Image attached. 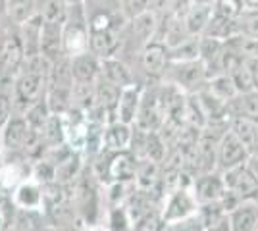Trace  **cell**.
Instances as JSON below:
<instances>
[{"label":"cell","instance_id":"5bb4252c","mask_svg":"<svg viewBox=\"0 0 258 231\" xmlns=\"http://www.w3.org/2000/svg\"><path fill=\"white\" fill-rule=\"evenodd\" d=\"M143 89L145 87L139 83H131V85L119 89V99L116 104V120L123 121V123H135L141 99H143Z\"/></svg>","mask_w":258,"mask_h":231},{"label":"cell","instance_id":"30bf717a","mask_svg":"<svg viewBox=\"0 0 258 231\" xmlns=\"http://www.w3.org/2000/svg\"><path fill=\"white\" fill-rule=\"evenodd\" d=\"M135 172H137V156L131 150L110 152V160L106 164V183L110 181L135 183Z\"/></svg>","mask_w":258,"mask_h":231},{"label":"cell","instance_id":"83f0119b","mask_svg":"<svg viewBox=\"0 0 258 231\" xmlns=\"http://www.w3.org/2000/svg\"><path fill=\"white\" fill-rule=\"evenodd\" d=\"M81 154L83 152L72 150L60 164H56V181H60V183H74L76 181L79 174L83 172Z\"/></svg>","mask_w":258,"mask_h":231},{"label":"cell","instance_id":"8fae6325","mask_svg":"<svg viewBox=\"0 0 258 231\" xmlns=\"http://www.w3.org/2000/svg\"><path fill=\"white\" fill-rule=\"evenodd\" d=\"M12 204L18 210H43V185L39 181H35L33 177L23 179L22 183L12 191Z\"/></svg>","mask_w":258,"mask_h":231},{"label":"cell","instance_id":"6da1fadb","mask_svg":"<svg viewBox=\"0 0 258 231\" xmlns=\"http://www.w3.org/2000/svg\"><path fill=\"white\" fill-rule=\"evenodd\" d=\"M64 54L77 56L89 50V14L83 4H72L68 8V18L62 27Z\"/></svg>","mask_w":258,"mask_h":231},{"label":"cell","instance_id":"f546056e","mask_svg":"<svg viewBox=\"0 0 258 231\" xmlns=\"http://www.w3.org/2000/svg\"><path fill=\"white\" fill-rule=\"evenodd\" d=\"M95 93H97L98 106H102L104 110L110 112L114 116V120H116V104H118L119 99V87L106 81L104 77H98V81L95 83Z\"/></svg>","mask_w":258,"mask_h":231},{"label":"cell","instance_id":"7dc6e473","mask_svg":"<svg viewBox=\"0 0 258 231\" xmlns=\"http://www.w3.org/2000/svg\"><path fill=\"white\" fill-rule=\"evenodd\" d=\"M256 231H258V223H256Z\"/></svg>","mask_w":258,"mask_h":231},{"label":"cell","instance_id":"44dd1931","mask_svg":"<svg viewBox=\"0 0 258 231\" xmlns=\"http://www.w3.org/2000/svg\"><path fill=\"white\" fill-rule=\"evenodd\" d=\"M229 129L235 133L237 139L247 146L250 154L258 148V121L243 116H233L229 120Z\"/></svg>","mask_w":258,"mask_h":231},{"label":"cell","instance_id":"f1b7e54d","mask_svg":"<svg viewBox=\"0 0 258 231\" xmlns=\"http://www.w3.org/2000/svg\"><path fill=\"white\" fill-rule=\"evenodd\" d=\"M72 102H74V108L89 114V112L95 108V104H97L95 83L74 81V87H72Z\"/></svg>","mask_w":258,"mask_h":231},{"label":"cell","instance_id":"d6a6232c","mask_svg":"<svg viewBox=\"0 0 258 231\" xmlns=\"http://www.w3.org/2000/svg\"><path fill=\"white\" fill-rule=\"evenodd\" d=\"M208 83H206V89L218 97L220 100H224V102H229V100H233L239 95L237 93L235 85H233V81H231V77L227 75L226 71L224 73H218V75H212L206 79Z\"/></svg>","mask_w":258,"mask_h":231},{"label":"cell","instance_id":"d4e9b609","mask_svg":"<svg viewBox=\"0 0 258 231\" xmlns=\"http://www.w3.org/2000/svg\"><path fill=\"white\" fill-rule=\"evenodd\" d=\"M227 106H229L231 118L243 116V118H250V120L258 121V89L237 95L235 99L227 102Z\"/></svg>","mask_w":258,"mask_h":231},{"label":"cell","instance_id":"74e56055","mask_svg":"<svg viewBox=\"0 0 258 231\" xmlns=\"http://www.w3.org/2000/svg\"><path fill=\"white\" fill-rule=\"evenodd\" d=\"M31 177L35 181H39L41 185L52 183L56 181V166L48 158H41L31 166Z\"/></svg>","mask_w":258,"mask_h":231},{"label":"cell","instance_id":"7c38bea8","mask_svg":"<svg viewBox=\"0 0 258 231\" xmlns=\"http://www.w3.org/2000/svg\"><path fill=\"white\" fill-rule=\"evenodd\" d=\"M195 197L199 202H212V200H220L226 193V183H224V176L220 170H212L206 174H199L195 177L193 183Z\"/></svg>","mask_w":258,"mask_h":231},{"label":"cell","instance_id":"cb8c5ba5","mask_svg":"<svg viewBox=\"0 0 258 231\" xmlns=\"http://www.w3.org/2000/svg\"><path fill=\"white\" fill-rule=\"evenodd\" d=\"M46 106L50 114L56 116H64L68 112L74 108V102H72V87H62V85H48L46 89Z\"/></svg>","mask_w":258,"mask_h":231},{"label":"cell","instance_id":"60d3db41","mask_svg":"<svg viewBox=\"0 0 258 231\" xmlns=\"http://www.w3.org/2000/svg\"><path fill=\"white\" fill-rule=\"evenodd\" d=\"M245 64H247L248 71L252 75L254 87L258 89V54H245Z\"/></svg>","mask_w":258,"mask_h":231},{"label":"cell","instance_id":"b9f144b4","mask_svg":"<svg viewBox=\"0 0 258 231\" xmlns=\"http://www.w3.org/2000/svg\"><path fill=\"white\" fill-rule=\"evenodd\" d=\"M248 166L252 168V172L258 176V156H256V154H252V156L248 158Z\"/></svg>","mask_w":258,"mask_h":231},{"label":"cell","instance_id":"9c48e42d","mask_svg":"<svg viewBox=\"0 0 258 231\" xmlns=\"http://www.w3.org/2000/svg\"><path fill=\"white\" fill-rule=\"evenodd\" d=\"M4 150L10 152H23L25 144L31 137V127L23 114H12V118L6 121V125L0 129Z\"/></svg>","mask_w":258,"mask_h":231},{"label":"cell","instance_id":"7a4b0ae2","mask_svg":"<svg viewBox=\"0 0 258 231\" xmlns=\"http://www.w3.org/2000/svg\"><path fill=\"white\" fill-rule=\"evenodd\" d=\"M25 62L20 25L0 27V79H14Z\"/></svg>","mask_w":258,"mask_h":231},{"label":"cell","instance_id":"f35d334b","mask_svg":"<svg viewBox=\"0 0 258 231\" xmlns=\"http://www.w3.org/2000/svg\"><path fill=\"white\" fill-rule=\"evenodd\" d=\"M108 227L110 229H129V227H133L125 204L108 208Z\"/></svg>","mask_w":258,"mask_h":231},{"label":"cell","instance_id":"ac0fdd59","mask_svg":"<svg viewBox=\"0 0 258 231\" xmlns=\"http://www.w3.org/2000/svg\"><path fill=\"white\" fill-rule=\"evenodd\" d=\"M72 73H74V81L97 83L100 77V58L93 54L91 50L72 56Z\"/></svg>","mask_w":258,"mask_h":231},{"label":"cell","instance_id":"8d00e7d4","mask_svg":"<svg viewBox=\"0 0 258 231\" xmlns=\"http://www.w3.org/2000/svg\"><path fill=\"white\" fill-rule=\"evenodd\" d=\"M212 10H214L216 16H222L227 20H237L243 12L247 10V4H245V0H214Z\"/></svg>","mask_w":258,"mask_h":231},{"label":"cell","instance_id":"277c9868","mask_svg":"<svg viewBox=\"0 0 258 231\" xmlns=\"http://www.w3.org/2000/svg\"><path fill=\"white\" fill-rule=\"evenodd\" d=\"M168 69H172V83L185 93H195L208 79L206 66L201 58L187 62H170Z\"/></svg>","mask_w":258,"mask_h":231},{"label":"cell","instance_id":"7bdbcfd3","mask_svg":"<svg viewBox=\"0 0 258 231\" xmlns=\"http://www.w3.org/2000/svg\"><path fill=\"white\" fill-rule=\"evenodd\" d=\"M6 16V0H0V22Z\"/></svg>","mask_w":258,"mask_h":231},{"label":"cell","instance_id":"f6af8a7d","mask_svg":"<svg viewBox=\"0 0 258 231\" xmlns=\"http://www.w3.org/2000/svg\"><path fill=\"white\" fill-rule=\"evenodd\" d=\"M214 0H195V4H212Z\"/></svg>","mask_w":258,"mask_h":231},{"label":"cell","instance_id":"7402d4cb","mask_svg":"<svg viewBox=\"0 0 258 231\" xmlns=\"http://www.w3.org/2000/svg\"><path fill=\"white\" fill-rule=\"evenodd\" d=\"M160 164L152 162L149 158L137 160V172H135V187L143 191H152L160 185Z\"/></svg>","mask_w":258,"mask_h":231},{"label":"cell","instance_id":"484cf974","mask_svg":"<svg viewBox=\"0 0 258 231\" xmlns=\"http://www.w3.org/2000/svg\"><path fill=\"white\" fill-rule=\"evenodd\" d=\"M39 12L37 0H6V18L10 23L23 25L25 22L33 20Z\"/></svg>","mask_w":258,"mask_h":231},{"label":"cell","instance_id":"9a60e30c","mask_svg":"<svg viewBox=\"0 0 258 231\" xmlns=\"http://www.w3.org/2000/svg\"><path fill=\"white\" fill-rule=\"evenodd\" d=\"M231 231H256L258 223V200L243 198L233 210L227 212Z\"/></svg>","mask_w":258,"mask_h":231},{"label":"cell","instance_id":"ab89813d","mask_svg":"<svg viewBox=\"0 0 258 231\" xmlns=\"http://www.w3.org/2000/svg\"><path fill=\"white\" fill-rule=\"evenodd\" d=\"M149 8H151V0H119V12L127 22Z\"/></svg>","mask_w":258,"mask_h":231},{"label":"cell","instance_id":"3957f363","mask_svg":"<svg viewBox=\"0 0 258 231\" xmlns=\"http://www.w3.org/2000/svg\"><path fill=\"white\" fill-rule=\"evenodd\" d=\"M164 198H166V202L162 206V220H164L166 229L172 223L191 216L199 210V200L195 197L193 189H175Z\"/></svg>","mask_w":258,"mask_h":231},{"label":"cell","instance_id":"4316f807","mask_svg":"<svg viewBox=\"0 0 258 231\" xmlns=\"http://www.w3.org/2000/svg\"><path fill=\"white\" fill-rule=\"evenodd\" d=\"M41 25H43V18L37 14L33 20L25 22L23 25H20V33H22L23 48H25V58L39 52V41H41Z\"/></svg>","mask_w":258,"mask_h":231},{"label":"cell","instance_id":"5b68a950","mask_svg":"<svg viewBox=\"0 0 258 231\" xmlns=\"http://www.w3.org/2000/svg\"><path fill=\"white\" fill-rule=\"evenodd\" d=\"M226 189L235 193L241 198H256L258 197V176L252 172V168L247 164L229 168L226 172H222Z\"/></svg>","mask_w":258,"mask_h":231},{"label":"cell","instance_id":"4dcf8cb0","mask_svg":"<svg viewBox=\"0 0 258 231\" xmlns=\"http://www.w3.org/2000/svg\"><path fill=\"white\" fill-rule=\"evenodd\" d=\"M166 27L162 31L160 41L166 44V48H175L181 43H185L187 39H191V35L187 33V27H185V22L179 20V18H168L166 16Z\"/></svg>","mask_w":258,"mask_h":231},{"label":"cell","instance_id":"836d02e7","mask_svg":"<svg viewBox=\"0 0 258 231\" xmlns=\"http://www.w3.org/2000/svg\"><path fill=\"white\" fill-rule=\"evenodd\" d=\"M37 4H39V12L37 14L43 18L44 22H66L68 8H70V4L66 0H37Z\"/></svg>","mask_w":258,"mask_h":231},{"label":"cell","instance_id":"ffe728a7","mask_svg":"<svg viewBox=\"0 0 258 231\" xmlns=\"http://www.w3.org/2000/svg\"><path fill=\"white\" fill-rule=\"evenodd\" d=\"M100 77H104L106 81L114 83L116 87H125L135 83L133 73L118 56H108V58H100Z\"/></svg>","mask_w":258,"mask_h":231},{"label":"cell","instance_id":"603a6c76","mask_svg":"<svg viewBox=\"0 0 258 231\" xmlns=\"http://www.w3.org/2000/svg\"><path fill=\"white\" fill-rule=\"evenodd\" d=\"M212 14H214L212 4H195L193 8L189 10V14L183 18L185 27H187V33L191 35V37H201V35H205Z\"/></svg>","mask_w":258,"mask_h":231},{"label":"cell","instance_id":"4fadbf2b","mask_svg":"<svg viewBox=\"0 0 258 231\" xmlns=\"http://www.w3.org/2000/svg\"><path fill=\"white\" fill-rule=\"evenodd\" d=\"M62 27L64 23L44 22L41 25V41H39V52L46 60H58L64 56V37H62Z\"/></svg>","mask_w":258,"mask_h":231},{"label":"cell","instance_id":"ba28073f","mask_svg":"<svg viewBox=\"0 0 258 231\" xmlns=\"http://www.w3.org/2000/svg\"><path fill=\"white\" fill-rule=\"evenodd\" d=\"M170 64L168 58V48L160 39H152L147 44H143L141 50V66L145 69V73L151 79H160L166 75V69Z\"/></svg>","mask_w":258,"mask_h":231},{"label":"cell","instance_id":"52a82bcc","mask_svg":"<svg viewBox=\"0 0 258 231\" xmlns=\"http://www.w3.org/2000/svg\"><path fill=\"white\" fill-rule=\"evenodd\" d=\"M64 123V139L66 144L77 150V152H85L87 144V133H89V116L85 112L72 108V110L62 116Z\"/></svg>","mask_w":258,"mask_h":231},{"label":"cell","instance_id":"d6986e66","mask_svg":"<svg viewBox=\"0 0 258 231\" xmlns=\"http://www.w3.org/2000/svg\"><path fill=\"white\" fill-rule=\"evenodd\" d=\"M131 25V33L133 37L139 41L141 44H147L149 41L156 39V33L160 29V23H158V12H154L152 8L145 10L143 14L135 16L133 20H129Z\"/></svg>","mask_w":258,"mask_h":231},{"label":"cell","instance_id":"e575fe53","mask_svg":"<svg viewBox=\"0 0 258 231\" xmlns=\"http://www.w3.org/2000/svg\"><path fill=\"white\" fill-rule=\"evenodd\" d=\"M168 143L160 135V131H147V143H145V158L152 162L162 164L168 156Z\"/></svg>","mask_w":258,"mask_h":231},{"label":"cell","instance_id":"1f68e13d","mask_svg":"<svg viewBox=\"0 0 258 231\" xmlns=\"http://www.w3.org/2000/svg\"><path fill=\"white\" fill-rule=\"evenodd\" d=\"M237 37L247 43H258V8H247L237 18Z\"/></svg>","mask_w":258,"mask_h":231},{"label":"cell","instance_id":"ee69618b","mask_svg":"<svg viewBox=\"0 0 258 231\" xmlns=\"http://www.w3.org/2000/svg\"><path fill=\"white\" fill-rule=\"evenodd\" d=\"M247 8H258V0H245Z\"/></svg>","mask_w":258,"mask_h":231},{"label":"cell","instance_id":"e0dca14e","mask_svg":"<svg viewBox=\"0 0 258 231\" xmlns=\"http://www.w3.org/2000/svg\"><path fill=\"white\" fill-rule=\"evenodd\" d=\"M133 139V123H123L112 120L104 127V150L106 152H121L129 150Z\"/></svg>","mask_w":258,"mask_h":231},{"label":"cell","instance_id":"c3c4849f","mask_svg":"<svg viewBox=\"0 0 258 231\" xmlns=\"http://www.w3.org/2000/svg\"><path fill=\"white\" fill-rule=\"evenodd\" d=\"M256 200H258V197H256Z\"/></svg>","mask_w":258,"mask_h":231},{"label":"cell","instance_id":"d590c367","mask_svg":"<svg viewBox=\"0 0 258 231\" xmlns=\"http://www.w3.org/2000/svg\"><path fill=\"white\" fill-rule=\"evenodd\" d=\"M14 114V79H0V129Z\"/></svg>","mask_w":258,"mask_h":231},{"label":"cell","instance_id":"2e32d148","mask_svg":"<svg viewBox=\"0 0 258 231\" xmlns=\"http://www.w3.org/2000/svg\"><path fill=\"white\" fill-rule=\"evenodd\" d=\"M121 46L119 31L116 29H91L89 27V50L98 58L116 56Z\"/></svg>","mask_w":258,"mask_h":231},{"label":"cell","instance_id":"bcb514c9","mask_svg":"<svg viewBox=\"0 0 258 231\" xmlns=\"http://www.w3.org/2000/svg\"><path fill=\"white\" fill-rule=\"evenodd\" d=\"M66 2H68V4H70V6H72V4H83V2H85V0H66Z\"/></svg>","mask_w":258,"mask_h":231},{"label":"cell","instance_id":"8992f818","mask_svg":"<svg viewBox=\"0 0 258 231\" xmlns=\"http://www.w3.org/2000/svg\"><path fill=\"white\" fill-rule=\"evenodd\" d=\"M248 158H250L248 148L237 139L235 133L227 129L218 141V170L226 172L229 168L247 164Z\"/></svg>","mask_w":258,"mask_h":231}]
</instances>
